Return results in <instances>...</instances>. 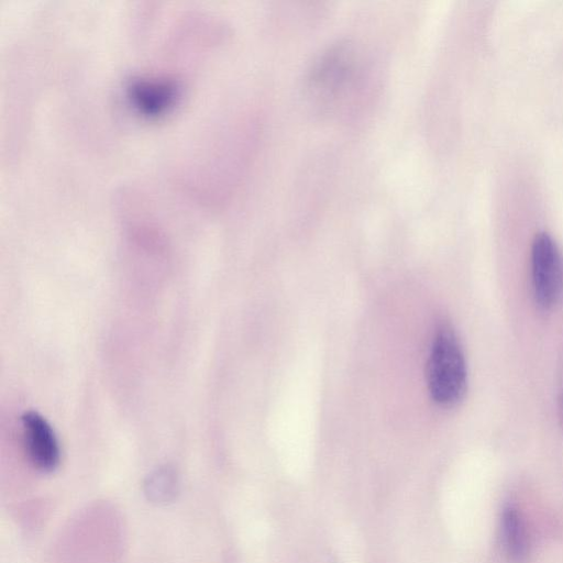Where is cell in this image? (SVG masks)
Wrapping results in <instances>:
<instances>
[{
    "mask_svg": "<svg viewBox=\"0 0 563 563\" xmlns=\"http://www.w3.org/2000/svg\"><path fill=\"white\" fill-rule=\"evenodd\" d=\"M364 62L350 42L325 49L312 64L305 84L312 103L324 112L352 103L366 80Z\"/></svg>",
    "mask_w": 563,
    "mask_h": 563,
    "instance_id": "obj_1",
    "label": "cell"
},
{
    "mask_svg": "<svg viewBox=\"0 0 563 563\" xmlns=\"http://www.w3.org/2000/svg\"><path fill=\"white\" fill-rule=\"evenodd\" d=\"M427 382L432 399L440 406H454L465 395L466 363L461 344L450 325H442L433 339L427 365Z\"/></svg>",
    "mask_w": 563,
    "mask_h": 563,
    "instance_id": "obj_2",
    "label": "cell"
},
{
    "mask_svg": "<svg viewBox=\"0 0 563 563\" xmlns=\"http://www.w3.org/2000/svg\"><path fill=\"white\" fill-rule=\"evenodd\" d=\"M533 296L544 310L554 308L563 298V254L547 232L536 234L531 245Z\"/></svg>",
    "mask_w": 563,
    "mask_h": 563,
    "instance_id": "obj_3",
    "label": "cell"
},
{
    "mask_svg": "<svg viewBox=\"0 0 563 563\" xmlns=\"http://www.w3.org/2000/svg\"><path fill=\"white\" fill-rule=\"evenodd\" d=\"M21 420L23 442L30 462L41 472H53L60 460V450L54 430L35 411L25 412Z\"/></svg>",
    "mask_w": 563,
    "mask_h": 563,
    "instance_id": "obj_4",
    "label": "cell"
},
{
    "mask_svg": "<svg viewBox=\"0 0 563 563\" xmlns=\"http://www.w3.org/2000/svg\"><path fill=\"white\" fill-rule=\"evenodd\" d=\"M500 544L507 560L522 563L529 553V536L526 523L514 506L503 509L500 517Z\"/></svg>",
    "mask_w": 563,
    "mask_h": 563,
    "instance_id": "obj_5",
    "label": "cell"
},
{
    "mask_svg": "<svg viewBox=\"0 0 563 563\" xmlns=\"http://www.w3.org/2000/svg\"><path fill=\"white\" fill-rule=\"evenodd\" d=\"M178 482L175 472L162 467L153 472L145 481L144 492L148 500L155 504H167L177 494Z\"/></svg>",
    "mask_w": 563,
    "mask_h": 563,
    "instance_id": "obj_6",
    "label": "cell"
},
{
    "mask_svg": "<svg viewBox=\"0 0 563 563\" xmlns=\"http://www.w3.org/2000/svg\"><path fill=\"white\" fill-rule=\"evenodd\" d=\"M558 412H559V419L561 422V427L563 430V389L560 391L558 397Z\"/></svg>",
    "mask_w": 563,
    "mask_h": 563,
    "instance_id": "obj_7",
    "label": "cell"
}]
</instances>
